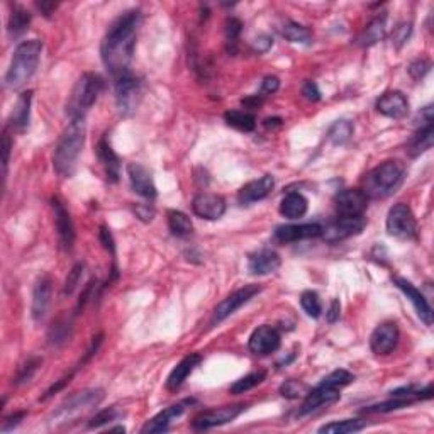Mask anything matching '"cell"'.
<instances>
[{"label":"cell","instance_id":"obj_1","mask_svg":"<svg viewBox=\"0 0 434 434\" xmlns=\"http://www.w3.org/2000/svg\"><path fill=\"white\" fill-rule=\"evenodd\" d=\"M139 24H141L139 11L126 12L121 18L115 19V23L109 27L104 41H102V61H104L107 72L115 80L129 73V65L132 55H134Z\"/></svg>","mask_w":434,"mask_h":434},{"label":"cell","instance_id":"obj_2","mask_svg":"<svg viewBox=\"0 0 434 434\" xmlns=\"http://www.w3.org/2000/svg\"><path fill=\"white\" fill-rule=\"evenodd\" d=\"M87 126L85 119H70L68 126L61 132L53 155V167L63 179L75 175L78 158L84 150Z\"/></svg>","mask_w":434,"mask_h":434},{"label":"cell","instance_id":"obj_3","mask_svg":"<svg viewBox=\"0 0 434 434\" xmlns=\"http://www.w3.org/2000/svg\"><path fill=\"white\" fill-rule=\"evenodd\" d=\"M404 177H406V167L402 161H385L366 173L363 179L362 192L365 193L366 198H374V200L387 198L402 185Z\"/></svg>","mask_w":434,"mask_h":434},{"label":"cell","instance_id":"obj_4","mask_svg":"<svg viewBox=\"0 0 434 434\" xmlns=\"http://www.w3.org/2000/svg\"><path fill=\"white\" fill-rule=\"evenodd\" d=\"M41 51H43V43L39 39L23 41L18 44L12 55L9 70L6 73V85L12 90H18L29 82V78L34 75L36 68L39 65Z\"/></svg>","mask_w":434,"mask_h":434},{"label":"cell","instance_id":"obj_5","mask_svg":"<svg viewBox=\"0 0 434 434\" xmlns=\"http://www.w3.org/2000/svg\"><path fill=\"white\" fill-rule=\"evenodd\" d=\"M104 90V78L97 73H84L73 87L72 95L66 104V115L70 119H85L97 98Z\"/></svg>","mask_w":434,"mask_h":434},{"label":"cell","instance_id":"obj_6","mask_svg":"<svg viewBox=\"0 0 434 434\" xmlns=\"http://www.w3.org/2000/svg\"><path fill=\"white\" fill-rule=\"evenodd\" d=\"M104 397L106 394L102 388H87V390L77 392V394L68 397V399L53 412L49 421H51V424L55 426V428L75 423V419H78V417L92 411L94 407H97L98 404L104 400Z\"/></svg>","mask_w":434,"mask_h":434},{"label":"cell","instance_id":"obj_7","mask_svg":"<svg viewBox=\"0 0 434 434\" xmlns=\"http://www.w3.org/2000/svg\"><path fill=\"white\" fill-rule=\"evenodd\" d=\"M385 226L387 233L390 234L392 238L409 241V239H416L417 236V221L414 217V212H412V209L409 208L407 204H404V202L390 208L387 214Z\"/></svg>","mask_w":434,"mask_h":434},{"label":"cell","instance_id":"obj_8","mask_svg":"<svg viewBox=\"0 0 434 434\" xmlns=\"http://www.w3.org/2000/svg\"><path fill=\"white\" fill-rule=\"evenodd\" d=\"M139 98H141V82L131 72L115 80V104L122 115L134 114Z\"/></svg>","mask_w":434,"mask_h":434},{"label":"cell","instance_id":"obj_9","mask_svg":"<svg viewBox=\"0 0 434 434\" xmlns=\"http://www.w3.org/2000/svg\"><path fill=\"white\" fill-rule=\"evenodd\" d=\"M245 404H234V406H222L217 409H209V411L200 412L193 417L192 428L197 431H208V429L217 428V426L227 424L234 421L239 414L246 411Z\"/></svg>","mask_w":434,"mask_h":434},{"label":"cell","instance_id":"obj_10","mask_svg":"<svg viewBox=\"0 0 434 434\" xmlns=\"http://www.w3.org/2000/svg\"><path fill=\"white\" fill-rule=\"evenodd\" d=\"M260 291H262V287H258V285H246V287L239 288V291L227 295L226 299L222 300V302H219L217 307L214 309L212 324H219V322L226 321L227 317L233 316L243 305L250 302L256 293H260Z\"/></svg>","mask_w":434,"mask_h":434},{"label":"cell","instance_id":"obj_11","mask_svg":"<svg viewBox=\"0 0 434 434\" xmlns=\"http://www.w3.org/2000/svg\"><path fill=\"white\" fill-rule=\"evenodd\" d=\"M366 221L365 217H338L336 221L329 222L328 226L322 227L321 236L328 243H338L351 236H357L363 231Z\"/></svg>","mask_w":434,"mask_h":434},{"label":"cell","instance_id":"obj_12","mask_svg":"<svg viewBox=\"0 0 434 434\" xmlns=\"http://www.w3.org/2000/svg\"><path fill=\"white\" fill-rule=\"evenodd\" d=\"M334 208L340 217H359L369 208V198L362 190L346 189L334 197Z\"/></svg>","mask_w":434,"mask_h":434},{"label":"cell","instance_id":"obj_13","mask_svg":"<svg viewBox=\"0 0 434 434\" xmlns=\"http://www.w3.org/2000/svg\"><path fill=\"white\" fill-rule=\"evenodd\" d=\"M399 338V326H397L395 322H382V324L377 326V328L374 329V333H371L370 348L375 355H378V357H385V355H390L392 351L397 348Z\"/></svg>","mask_w":434,"mask_h":434},{"label":"cell","instance_id":"obj_14","mask_svg":"<svg viewBox=\"0 0 434 434\" xmlns=\"http://www.w3.org/2000/svg\"><path fill=\"white\" fill-rule=\"evenodd\" d=\"M51 208L53 212H55V226L60 246L65 251H70L73 248V243H75V226H73L72 216H70L63 202L60 200V197L51 198Z\"/></svg>","mask_w":434,"mask_h":434},{"label":"cell","instance_id":"obj_15","mask_svg":"<svg viewBox=\"0 0 434 434\" xmlns=\"http://www.w3.org/2000/svg\"><path fill=\"white\" fill-rule=\"evenodd\" d=\"M280 343H282V338H280L279 331L272 328V326L264 324L256 328L253 333H251L248 346H250V351L253 355L267 357V355L275 353V351L280 348Z\"/></svg>","mask_w":434,"mask_h":434},{"label":"cell","instance_id":"obj_16","mask_svg":"<svg viewBox=\"0 0 434 434\" xmlns=\"http://www.w3.org/2000/svg\"><path fill=\"white\" fill-rule=\"evenodd\" d=\"M192 210L197 217L205 221H217L226 214V200L217 193L200 192L193 197Z\"/></svg>","mask_w":434,"mask_h":434},{"label":"cell","instance_id":"obj_17","mask_svg":"<svg viewBox=\"0 0 434 434\" xmlns=\"http://www.w3.org/2000/svg\"><path fill=\"white\" fill-rule=\"evenodd\" d=\"M394 285L399 288L400 292H404V295L407 297L409 302L414 305V311L419 316V319L424 322L426 326L433 324V307L429 305L428 299L421 293L419 288L416 285H412L409 280L402 279V276H394Z\"/></svg>","mask_w":434,"mask_h":434},{"label":"cell","instance_id":"obj_18","mask_svg":"<svg viewBox=\"0 0 434 434\" xmlns=\"http://www.w3.org/2000/svg\"><path fill=\"white\" fill-rule=\"evenodd\" d=\"M340 397H341L340 388L326 387L317 383V385L314 387L312 390H309L307 395H305V400L302 407H300L299 416H307L321 407L333 406V404H336L338 400H340Z\"/></svg>","mask_w":434,"mask_h":434},{"label":"cell","instance_id":"obj_19","mask_svg":"<svg viewBox=\"0 0 434 434\" xmlns=\"http://www.w3.org/2000/svg\"><path fill=\"white\" fill-rule=\"evenodd\" d=\"M51 293H53L51 276L49 275L39 276L38 282L34 285V291H32V305H31L32 319L36 322L43 321L44 317H46L49 304H51Z\"/></svg>","mask_w":434,"mask_h":434},{"label":"cell","instance_id":"obj_20","mask_svg":"<svg viewBox=\"0 0 434 434\" xmlns=\"http://www.w3.org/2000/svg\"><path fill=\"white\" fill-rule=\"evenodd\" d=\"M127 177H129L131 187L138 196L153 200L158 192H156V185L153 181L151 172L141 163H129L127 165Z\"/></svg>","mask_w":434,"mask_h":434},{"label":"cell","instance_id":"obj_21","mask_svg":"<svg viewBox=\"0 0 434 434\" xmlns=\"http://www.w3.org/2000/svg\"><path fill=\"white\" fill-rule=\"evenodd\" d=\"M322 233V226L311 222V224H287L279 226L275 229L274 238L279 243H295L300 239L319 238Z\"/></svg>","mask_w":434,"mask_h":434},{"label":"cell","instance_id":"obj_22","mask_svg":"<svg viewBox=\"0 0 434 434\" xmlns=\"http://www.w3.org/2000/svg\"><path fill=\"white\" fill-rule=\"evenodd\" d=\"M275 187V179L272 175H263L262 179L248 181L245 187H241L238 193L239 204H255V202L263 200L272 193Z\"/></svg>","mask_w":434,"mask_h":434},{"label":"cell","instance_id":"obj_23","mask_svg":"<svg viewBox=\"0 0 434 434\" xmlns=\"http://www.w3.org/2000/svg\"><path fill=\"white\" fill-rule=\"evenodd\" d=\"M377 110L390 119H404L409 114V101L399 90L383 94L377 101Z\"/></svg>","mask_w":434,"mask_h":434},{"label":"cell","instance_id":"obj_24","mask_svg":"<svg viewBox=\"0 0 434 434\" xmlns=\"http://www.w3.org/2000/svg\"><path fill=\"white\" fill-rule=\"evenodd\" d=\"M282 260L274 250H260L248 260V270L251 275H270L280 268Z\"/></svg>","mask_w":434,"mask_h":434},{"label":"cell","instance_id":"obj_25","mask_svg":"<svg viewBox=\"0 0 434 434\" xmlns=\"http://www.w3.org/2000/svg\"><path fill=\"white\" fill-rule=\"evenodd\" d=\"M185 404H187V402L175 404V406H170V407L165 409V411L158 412V414H156L155 417H151V419L143 426L141 433L143 434H153V433L168 431V428H170L173 421L179 419V417L184 414Z\"/></svg>","mask_w":434,"mask_h":434},{"label":"cell","instance_id":"obj_26","mask_svg":"<svg viewBox=\"0 0 434 434\" xmlns=\"http://www.w3.org/2000/svg\"><path fill=\"white\" fill-rule=\"evenodd\" d=\"M97 156L98 161L102 163V167H104L106 179L109 180L110 184H117L119 177H121V158L115 155L113 146H110L106 138H102L101 141H98Z\"/></svg>","mask_w":434,"mask_h":434},{"label":"cell","instance_id":"obj_27","mask_svg":"<svg viewBox=\"0 0 434 434\" xmlns=\"http://www.w3.org/2000/svg\"><path fill=\"white\" fill-rule=\"evenodd\" d=\"M31 101L32 92H23L19 95L18 102L12 107V113L9 115V127L15 132H24L29 126V119H31Z\"/></svg>","mask_w":434,"mask_h":434},{"label":"cell","instance_id":"obj_28","mask_svg":"<svg viewBox=\"0 0 434 434\" xmlns=\"http://www.w3.org/2000/svg\"><path fill=\"white\" fill-rule=\"evenodd\" d=\"M202 357L198 353H192L189 357H185L175 369L172 370V374L167 378V388L168 390H177L184 385L185 380L189 378V375L200 365Z\"/></svg>","mask_w":434,"mask_h":434},{"label":"cell","instance_id":"obj_29","mask_svg":"<svg viewBox=\"0 0 434 434\" xmlns=\"http://www.w3.org/2000/svg\"><path fill=\"white\" fill-rule=\"evenodd\" d=\"M434 141V129H433V122H426L421 126V129H417V132L409 139L406 144V151L411 158H417L423 153L429 151L433 148Z\"/></svg>","mask_w":434,"mask_h":434},{"label":"cell","instance_id":"obj_30","mask_svg":"<svg viewBox=\"0 0 434 434\" xmlns=\"http://www.w3.org/2000/svg\"><path fill=\"white\" fill-rule=\"evenodd\" d=\"M309 209V202L302 193L291 192L287 193L280 202V214L285 219H300L305 216Z\"/></svg>","mask_w":434,"mask_h":434},{"label":"cell","instance_id":"obj_31","mask_svg":"<svg viewBox=\"0 0 434 434\" xmlns=\"http://www.w3.org/2000/svg\"><path fill=\"white\" fill-rule=\"evenodd\" d=\"M387 36V15L382 14L378 18H375L369 26L365 27V31L358 36V44L363 48H369L377 44L378 41H382Z\"/></svg>","mask_w":434,"mask_h":434},{"label":"cell","instance_id":"obj_32","mask_svg":"<svg viewBox=\"0 0 434 434\" xmlns=\"http://www.w3.org/2000/svg\"><path fill=\"white\" fill-rule=\"evenodd\" d=\"M31 24V14L24 7L15 6L9 15V23H7V32L11 38H19L29 29Z\"/></svg>","mask_w":434,"mask_h":434},{"label":"cell","instance_id":"obj_33","mask_svg":"<svg viewBox=\"0 0 434 434\" xmlns=\"http://www.w3.org/2000/svg\"><path fill=\"white\" fill-rule=\"evenodd\" d=\"M168 227H170L172 234L177 238H187L192 234L193 224L190 217L181 210H168Z\"/></svg>","mask_w":434,"mask_h":434},{"label":"cell","instance_id":"obj_34","mask_svg":"<svg viewBox=\"0 0 434 434\" xmlns=\"http://www.w3.org/2000/svg\"><path fill=\"white\" fill-rule=\"evenodd\" d=\"M366 428V421L362 419H345V421H334V423L324 424L319 428L322 434H351L358 433Z\"/></svg>","mask_w":434,"mask_h":434},{"label":"cell","instance_id":"obj_35","mask_svg":"<svg viewBox=\"0 0 434 434\" xmlns=\"http://www.w3.org/2000/svg\"><path fill=\"white\" fill-rule=\"evenodd\" d=\"M224 121L227 122V126L243 132H251L256 127L255 115L245 113V110H227L224 114Z\"/></svg>","mask_w":434,"mask_h":434},{"label":"cell","instance_id":"obj_36","mask_svg":"<svg viewBox=\"0 0 434 434\" xmlns=\"http://www.w3.org/2000/svg\"><path fill=\"white\" fill-rule=\"evenodd\" d=\"M282 36L287 41L295 44H311L312 43V32L311 29L302 26L299 23H287L282 29Z\"/></svg>","mask_w":434,"mask_h":434},{"label":"cell","instance_id":"obj_37","mask_svg":"<svg viewBox=\"0 0 434 434\" xmlns=\"http://www.w3.org/2000/svg\"><path fill=\"white\" fill-rule=\"evenodd\" d=\"M414 404V400L407 399V397H392L390 400H385V402L375 404V406H370L366 409H363V414H385V412L392 411H399V409L409 407Z\"/></svg>","mask_w":434,"mask_h":434},{"label":"cell","instance_id":"obj_38","mask_svg":"<svg viewBox=\"0 0 434 434\" xmlns=\"http://www.w3.org/2000/svg\"><path fill=\"white\" fill-rule=\"evenodd\" d=\"M351 136H353V124L348 119H340L328 131V139L333 144H336V146L348 143Z\"/></svg>","mask_w":434,"mask_h":434},{"label":"cell","instance_id":"obj_39","mask_svg":"<svg viewBox=\"0 0 434 434\" xmlns=\"http://www.w3.org/2000/svg\"><path fill=\"white\" fill-rule=\"evenodd\" d=\"M264 378H267V371L260 370V371H253V374L246 375V377L236 380V382L233 383L229 388L231 394L239 395V394H245V392L251 390V388H255L256 385H260V383L264 382Z\"/></svg>","mask_w":434,"mask_h":434},{"label":"cell","instance_id":"obj_40","mask_svg":"<svg viewBox=\"0 0 434 434\" xmlns=\"http://www.w3.org/2000/svg\"><path fill=\"white\" fill-rule=\"evenodd\" d=\"M300 305H302L304 312L307 314L309 317H314V319H317V317L321 316L322 304H321L319 295H317L316 292L305 291L302 295H300Z\"/></svg>","mask_w":434,"mask_h":434},{"label":"cell","instance_id":"obj_41","mask_svg":"<svg viewBox=\"0 0 434 434\" xmlns=\"http://www.w3.org/2000/svg\"><path fill=\"white\" fill-rule=\"evenodd\" d=\"M353 380H355V375L350 374L348 370H334L333 374H329L328 377H324L321 380V385L333 387V388H343V387L350 385Z\"/></svg>","mask_w":434,"mask_h":434},{"label":"cell","instance_id":"obj_42","mask_svg":"<svg viewBox=\"0 0 434 434\" xmlns=\"http://www.w3.org/2000/svg\"><path fill=\"white\" fill-rule=\"evenodd\" d=\"M309 390H311V388L305 385L304 382H300V380H287V382L282 383V387H280V394L287 397V399H299V397L307 395Z\"/></svg>","mask_w":434,"mask_h":434},{"label":"cell","instance_id":"obj_43","mask_svg":"<svg viewBox=\"0 0 434 434\" xmlns=\"http://www.w3.org/2000/svg\"><path fill=\"white\" fill-rule=\"evenodd\" d=\"M224 31H226L227 44H229L233 51H236V44H238L239 34H241V31H243V23L239 19H236V18H229V19L226 20Z\"/></svg>","mask_w":434,"mask_h":434},{"label":"cell","instance_id":"obj_44","mask_svg":"<svg viewBox=\"0 0 434 434\" xmlns=\"http://www.w3.org/2000/svg\"><path fill=\"white\" fill-rule=\"evenodd\" d=\"M119 416H121V412L117 411V407L104 409V411H101V412H98V414H95L94 419L89 423V428H90V429L102 428V426L114 423V421L117 419Z\"/></svg>","mask_w":434,"mask_h":434},{"label":"cell","instance_id":"obj_45","mask_svg":"<svg viewBox=\"0 0 434 434\" xmlns=\"http://www.w3.org/2000/svg\"><path fill=\"white\" fill-rule=\"evenodd\" d=\"M41 363H43V359L41 358H31L27 363H24L23 366H20L18 378H15V383L20 385V383H26L34 377V374L38 371V369L41 366Z\"/></svg>","mask_w":434,"mask_h":434},{"label":"cell","instance_id":"obj_46","mask_svg":"<svg viewBox=\"0 0 434 434\" xmlns=\"http://www.w3.org/2000/svg\"><path fill=\"white\" fill-rule=\"evenodd\" d=\"M82 275H84V264L77 263L75 267L72 268V272H70L68 276H66V282L63 287V295H72L73 292H75V288L80 285Z\"/></svg>","mask_w":434,"mask_h":434},{"label":"cell","instance_id":"obj_47","mask_svg":"<svg viewBox=\"0 0 434 434\" xmlns=\"http://www.w3.org/2000/svg\"><path fill=\"white\" fill-rule=\"evenodd\" d=\"M429 70H431V61L424 60V58L412 61V63L409 65V73H411V77L414 78V80L424 78L429 73Z\"/></svg>","mask_w":434,"mask_h":434},{"label":"cell","instance_id":"obj_48","mask_svg":"<svg viewBox=\"0 0 434 434\" xmlns=\"http://www.w3.org/2000/svg\"><path fill=\"white\" fill-rule=\"evenodd\" d=\"M411 32H412V24L411 23L400 24V26L395 27L394 34H392V43H394L397 48H400L409 39Z\"/></svg>","mask_w":434,"mask_h":434},{"label":"cell","instance_id":"obj_49","mask_svg":"<svg viewBox=\"0 0 434 434\" xmlns=\"http://www.w3.org/2000/svg\"><path fill=\"white\" fill-rule=\"evenodd\" d=\"M49 340H51V343H55V345L68 340V322L58 321L55 328H51V331H49Z\"/></svg>","mask_w":434,"mask_h":434},{"label":"cell","instance_id":"obj_50","mask_svg":"<svg viewBox=\"0 0 434 434\" xmlns=\"http://www.w3.org/2000/svg\"><path fill=\"white\" fill-rule=\"evenodd\" d=\"M98 239H101V243L104 245V248L109 251L110 255H115V243H114L113 233H110L109 227L101 226V231H98Z\"/></svg>","mask_w":434,"mask_h":434},{"label":"cell","instance_id":"obj_51","mask_svg":"<svg viewBox=\"0 0 434 434\" xmlns=\"http://www.w3.org/2000/svg\"><path fill=\"white\" fill-rule=\"evenodd\" d=\"M302 95L305 98H307V101L317 102L321 98V90H319V87H317L316 82L309 80V82H305L304 87H302Z\"/></svg>","mask_w":434,"mask_h":434},{"label":"cell","instance_id":"obj_52","mask_svg":"<svg viewBox=\"0 0 434 434\" xmlns=\"http://www.w3.org/2000/svg\"><path fill=\"white\" fill-rule=\"evenodd\" d=\"M132 210H134L136 217H138L139 221H143V222H150V221H153V217H155V209L150 208V205L136 204L134 208H132Z\"/></svg>","mask_w":434,"mask_h":434},{"label":"cell","instance_id":"obj_53","mask_svg":"<svg viewBox=\"0 0 434 434\" xmlns=\"http://www.w3.org/2000/svg\"><path fill=\"white\" fill-rule=\"evenodd\" d=\"M24 417H26V412H15L14 416L6 417V419H4L2 429H0V431H2V433H9L12 428H15V426H19L20 423H23Z\"/></svg>","mask_w":434,"mask_h":434},{"label":"cell","instance_id":"obj_54","mask_svg":"<svg viewBox=\"0 0 434 434\" xmlns=\"http://www.w3.org/2000/svg\"><path fill=\"white\" fill-rule=\"evenodd\" d=\"M272 46H274V39L267 34L258 36V38L253 41V49L256 53H267Z\"/></svg>","mask_w":434,"mask_h":434},{"label":"cell","instance_id":"obj_55","mask_svg":"<svg viewBox=\"0 0 434 434\" xmlns=\"http://www.w3.org/2000/svg\"><path fill=\"white\" fill-rule=\"evenodd\" d=\"M279 87H280L279 78L274 77V75H268V77H264L263 82H262V92L267 94V95H272V94H275L276 90H279Z\"/></svg>","mask_w":434,"mask_h":434},{"label":"cell","instance_id":"obj_56","mask_svg":"<svg viewBox=\"0 0 434 434\" xmlns=\"http://www.w3.org/2000/svg\"><path fill=\"white\" fill-rule=\"evenodd\" d=\"M340 316H341V304L340 300L334 299L329 305L328 312H326V319H328L329 324H334L336 321H340Z\"/></svg>","mask_w":434,"mask_h":434},{"label":"cell","instance_id":"obj_57","mask_svg":"<svg viewBox=\"0 0 434 434\" xmlns=\"http://www.w3.org/2000/svg\"><path fill=\"white\" fill-rule=\"evenodd\" d=\"M11 138L7 132H4V170L7 172V165H9V156H11Z\"/></svg>","mask_w":434,"mask_h":434},{"label":"cell","instance_id":"obj_58","mask_svg":"<svg viewBox=\"0 0 434 434\" xmlns=\"http://www.w3.org/2000/svg\"><path fill=\"white\" fill-rule=\"evenodd\" d=\"M72 377H73V374H70V375H68V377L61 378V380H60V382H58V383H56V385H53L51 388H49V390L46 392V395H44V397H43V400H44V399H48V397L55 395V394H56V392H60V390H61V388H63V387L66 385V383H70V380H72Z\"/></svg>","mask_w":434,"mask_h":434},{"label":"cell","instance_id":"obj_59","mask_svg":"<svg viewBox=\"0 0 434 434\" xmlns=\"http://www.w3.org/2000/svg\"><path fill=\"white\" fill-rule=\"evenodd\" d=\"M38 7L41 11L44 12V15H49L51 14V11H55L56 9V4H46V2H41V4H38Z\"/></svg>","mask_w":434,"mask_h":434},{"label":"cell","instance_id":"obj_60","mask_svg":"<svg viewBox=\"0 0 434 434\" xmlns=\"http://www.w3.org/2000/svg\"><path fill=\"white\" fill-rule=\"evenodd\" d=\"M280 126H282V119L280 117L267 119V121H264V127H268V129H270V127H280Z\"/></svg>","mask_w":434,"mask_h":434}]
</instances>
